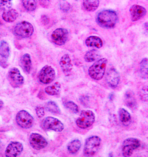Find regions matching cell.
<instances>
[{"label": "cell", "mask_w": 148, "mask_h": 157, "mask_svg": "<svg viewBox=\"0 0 148 157\" xmlns=\"http://www.w3.org/2000/svg\"><path fill=\"white\" fill-rule=\"evenodd\" d=\"M96 21L98 25L102 28L111 29L117 24L118 16L114 10H103L98 13Z\"/></svg>", "instance_id": "cell-1"}, {"label": "cell", "mask_w": 148, "mask_h": 157, "mask_svg": "<svg viewBox=\"0 0 148 157\" xmlns=\"http://www.w3.org/2000/svg\"><path fill=\"white\" fill-rule=\"evenodd\" d=\"M107 64V59L106 58H102L97 60L88 69V75L90 78L95 80H102L105 75Z\"/></svg>", "instance_id": "cell-2"}, {"label": "cell", "mask_w": 148, "mask_h": 157, "mask_svg": "<svg viewBox=\"0 0 148 157\" xmlns=\"http://www.w3.org/2000/svg\"><path fill=\"white\" fill-rule=\"evenodd\" d=\"M102 143V139L98 136H91L86 140L84 154L86 157L94 156L100 149Z\"/></svg>", "instance_id": "cell-3"}, {"label": "cell", "mask_w": 148, "mask_h": 157, "mask_svg": "<svg viewBox=\"0 0 148 157\" xmlns=\"http://www.w3.org/2000/svg\"><path fill=\"white\" fill-rule=\"evenodd\" d=\"M95 121V115L92 110H82L76 120V124L81 129H87L93 125Z\"/></svg>", "instance_id": "cell-4"}, {"label": "cell", "mask_w": 148, "mask_h": 157, "mask_svg": "<svg viewBox=\"0 0 148 157\" xmlns=\"http://www.w3.org/2000/svg\"><path fill=\"white\" fill-rule=\"evenodd\" d=\"M34 33V27L30 23L23 21L17 24L14 29V33L16 36L26 39L30 37Z\"/></svg>", "instance_id": "cell-5"}, {"label": "cell", "mask_w": 148, "mask_h": 157, "mask_svg": "<svg viewBox=\"0 0 148 157\" xmlns=\"http://www.w3.org/2000/svg\"><path fill=\"white\" fill-rule=\"evenodd\" d=\"M140 142L135 138H129L126 139L122 144V151L124 157H130L132 155L133 151L139 148Z\"/></svg>", "instance_id": "cell-6"}, {"label": "cell", "mask_w": 148, "mask_h": 157, "mask_svg": "<svg viewBox=\"0 0 148 157\" xmlns=\"http://www.w3.org/2000/svg\"><path fill=\"white\" fill-rule=\"evenodd\" d=\"M16 122L17 125L23 129H29L34 123V119L26 110L19 111L16 115Z\"/></svg>", "instance_id": "cell-7"}, {"label": "cell", "mask_w": 148, "mask_h": 157, "mask_svg": "<svg viewBox=\"0 0 148 157\" xmlns=\"http://www.w3.org/2000/svg\"><path fill=\"white\" fill-rule=\"evenodd\" d=\"M56 78V72L55 69L50 66H45L38 75V78L40 83L43 84H49L52 83Z\"/></svg>", "instance_id": "cell-8"}, {"label": "cell", "mask_w": 148, "mask_h": 157, "mask_svg": "<svg viewBox=\"0 0 148 157\" xmlns=\"http://www.w3.org/2000/svg\"><path fill=\"white\" fill-rule=\"evenodd\" d=\"M42 127L46 130H51L55 132H62L64 129V125L57 118L48 117L42 121Z\"/></svg>", "instance_id": "cell-9"}, {"label": "cell", "mask_w": 148, "mask_h": 157, "mask_svg": "<svg viewBox=\"0 0 148 157\" xmlns=\"http://www.w3.org/2000/svg\"><path fill=\"white\" fill-rule=\"evenodd\" d=\"M8 78L11 85L13 87L18 88L23 85L24 78L20 71L16 67H13L9 71Z\"/></svg>", "instance_id": "cell-10"}, {"label": "cell", "mask_w": 148, "mask_h": 157, "mask_svg": "<svg viewBox=\"0 0 148 157\" xmlns=\"http://www.w3.org/2000/svg\"><path fill=\"white\" fill-rule=\"evenodd\" d=\"M68 37V32L63 28H58L55 29L52 33L51 39L52 42L58 46L64 45Z\"/></svg>", "instance_id": "cell-11"}, {"label": "cell", "mask_w": 148, "mask_h": 157, "mask_svg": "<svg viewBox=\"0 0 148 157\" xmlns=\"http://www.w3.org/2000/svg\"><path fill=\"white\" fill-rule=\"evenodd\" d=\"M29 142L31 147L36 150H40L46 147L48 142L46 139L42 135L32 133L29 138Z\"/></svg>", "instance_id": "cell-12"}, {"label": "cell", "mask_w": 148, "mask_h": 157, "mask_svg": "<svg viewBox=\"0 0 148 157\" xmlns=\"http://www.w3.org/2000/svg\"><path fill=\"white\" fill-rule=\"evenodd\" d=\"M23 151V145L21 142L14 141L8 144L5 151L6 157H17Z\"/></svg>", "instance_id": "cell-13"}, {"label": "cell", "mask_w": 148, "mask_h": 157, "mask_svg": "<svg viewBox=\"0 0 148 157\" xmlns=\"http://www.w3.org/2000/svg\"><path fill=\"white\" fill-rule=\"evenodd\" d=\"M120 75L114 68H111L107 71L106 75V80L110 87L116 88L120 83Z\"/></svg>", "instance_id": "cell-14"}, {"label": "cell", "mask_w": 148, "mask_h": 157, "mask_svg": "<svg viewBox=\"0 0 148 157\" xmlns=\"http://www.w3.org/2000/svg\"><path fill=\"white\" fill-rule=\"evenodd\" d=\"M146 10L143 6L134 4L130 8V13L132 21H137L143 18L146 14Z\"/></svg>", "instance_id": "cell-15"}, {"label": "cell", "mask_w": 148, "mask_h": 157, "mask_svg": "<svg viewBox=\"0 0 148 157\" xmlns=\"http://www.w3.org/2000/svg\"><path fill=\"white\" fill-rule=\"evenodd\" d=\"M59 65L64 75L66 76H70L73 69V65L69 55L65 54L62 56L59 62Z\"/></svg>", "instance_id": "cell-16"}, {"label": "cell", "mask_w": 148, "mask_h": 157, "mask_svg": "<svg viewBox=\"0 0 148 157\" xmlns=\"http://www.w3.org/2000/svg\"><path fill=\"white\" fill-rule=\"evenodd\" d=\"M18 17V13L16 10L13 8H10L7 10L4 11L2 14V19L7 23L14 22V21H16Z\"/></svg>", "instance_id": "cell-17"}, {"label": "cell", "mask_w": 148, "mask_h": 157, "mask_svg": "<svg viewBox=\"0 0 148 157\" xmlns=\"http://www.w3.org/2000/svg\"><path fill=\"white\" fill-rule=\"evenodd\" d=\"M20 65L23 71L27 74L30 73L32 67L31 57L29 54L26 53L21 57Z\"/></svg>", "instance_id": "cell-18"}, {"label": "cell", "mask_w": 148, "mask_h": 157, "mask_svg": "<svg viewBox=\"0 0 148 157\" xmlns=\"http://www.w3.org/2000/svg\"><path fill=\"white\" fill-rule=\"evenodd\" d=\"M118 117L121 123L124 126H129L132 121L130 113L124 108H120L118 110Z\"/></svg>", "instance_id": "cell-19"}, {"label": "cell", "mask_w": 148, "mask_h": 157, "mask_svg": "<svg viewBox=\"0 0 148 157\" xmlns=\"http://www.w3.org/2000/svg\"><path fill=\"white\" fill-rule=\"evenodd\" d=\"M124 100H125V104L126 105V106H127L130 108L133 109L136 106V105H137L136 99L135 98L134 94L132 90H129L126 92Z\"/></svg>", "instance_id": "cell-20"}, {"label": "cell", "mask_w": 148, "mask_h": 157, "mask_svg": "<svg viewBox=\"0 0 148 157\" xmlns=\"http://www.w3.org/2000/svg\"><path fill=\"white\" fill-rule=\"evenodd\" d=\"M86 44L87 47H94L100 48L102 47L103 42L100 37L95 36H91L87 37L86 40Z\"/></svg>", "instance_id": "cell-21"}, {"label": "cell", "mask_w": 148, "mask_h": 157, "mask_svg": "<svg viewBox=\"0 0 148 157\" xmlns=\"http://www.w3.org/2000/svg\"><path fill=\"white\" fill-rule=\"evenodd\" d=\"M61 90V85L59 82H55L53 85L47 86L45 89V92L46 94L50 96L58 95Z\"/></svg>", "instance_id": "cell-22"}, {"label": "cell", "mask_w": 148, "mask_h": 157, "mask_svg": "<svg viewBox=\"0 0 148 157\" xmlns=\"http://www.w3.org/2000/svg\"><path fill=\"white\" fill-rule=\"evenodd\" d=\"M84 7L87 11L93 12L98 8L100 5L99 0H82Z\"/></svg>", "instance_id": "cell-23"}, {"label": "cell", "mask_w": 148, "mask_h": 157, "mask_svg": "<svg viewBox=\"0 0 148 157\" xmlns=\"http://www.w3.org/2000/svg\"><path fill=\"white\" fill-rule=\"evenodd\" d=\"M81 142L78 139H75L70 142L67 145V149L72 154L77 153L81 147Z\"/></svg>", "instance_id": "cell-24"}, {"label": "cell", "mask_w": 148, "mask_h": 157, "mask_svg": "<svg viewBox=\"0 0 148 157\" xmlns=\"http://www.w3.org/2000/svg\"><path fill=\"white\" fill-rule=\"evenodd\" d=\"M10 50L8 43L4 40L0 42V57L7 59L10 57Z\"/></svg>", "instance_id": "cell-25"}, {"label": "cell", "mask_w": 148, "mask_h": 157, "mask_svg": "<svg viewBox=\"0 0 148 157\" xmlns=\"http://www.w3.org/2000/svg\"><path fill=\"white\" fill-rule=\"evenodd\" d=\"M100 53L95 50H91L86 53V55L84 56V59L86 62H93L98 60L100 59Z\"/></svg>", "instance_id": "cell-26"}, {"label": "cell", "mask_w": 148, "mask_h": 157, "mask_svg": "<svg viewBox=\"0 0 148 157\" xmlns=\"http://www.w3.org/2000/svg\"><path fill=\"white\" fill-rule=\"evenodd\" d=\"M140 75L142 78L148 79V58H144L140 62Z\"/></svg>", "instance_id": "cell-27"}, {"label": "cell", "mask_w": 148, "mask_h": 157, "mask_svg": "<svg viewBox=\"0 0 148 157\" xmlns=\"http://www.w3.org/2000/svg\"><path fill=\"white\" fill-rule=\"evenodd\" d=\"M45 108L47 111L54 114H60L61 110L58 105L54 101H49L45 105Z\"/></svg>", "instance_id": "cell-28"}, {"label": "cell", "mask_w": 148, "mask_h": 157, "mask_svg": "<svg viewBox=\"0 0 148 157\" xmlns=\"http://www.w3.org/2000/svg\"><path fill=\"white\" fill-rule=\"evenodd\" d=\"M24 8L28 11H34L37 8L36 0H22Z\"/></svg>", "instance_id": "cell-29"}, {"label": "cell", "mask_w": 148, "mask_h": 157, "mask_svg": "<svg viewBox=\"0 0 148 157\" xmlns=\"http://www.w3.org/2000/svg\"><path fill=\"white\" fill-rule=\"evenodd\" d=\"M65 107L70 110L71 112L74 113H77L79 112V108L78 105L72 101H67L64 103Z\"/></svg>", "instance_id": "cell-30"}, {"label": "cell", "mask_w": 148, "mask_h": 157, "mask_svg": "<svg viewBox=\"0 0 148 157\" xmlns=\"http://www.w3.org/2000/svg\"><path fill=\"white\" fill-rule=\"evenodd\" d=\"M13 0H0V8L6 11L11 8Z\"/></svg>", "instance_id": "cell-31"}, {"label": "cell", "mask_w": 148, "mask_h": 157, "mask_svg": "<svg viewBox=\"0 0 148 157\" xmlns=\"http://www.w3.org/2000/svg\"><path fill=\"white\" fill-rule=\"evenodd\" d=\"M141 100L144 102H148V85L142 87L139 92Z\"/></svg>", "instance_id": "cell-32"}, {"label": "cell", "mask_w": 148, "mask_h": 157, "mask_svg": "<svg viewBox=\"0 0 148 157\" xmlns=\"http://www.w3.org/2000/svg\"><path fill=\"white\" fill-rule=\"evenodd\" d=\"M36 115L38 117V118H42L43 117H44L45 114V108L42 106H38L36 108Z\"/></svg>", "instance_id": "cell-33"}, {"label": "cell", "mask_w": 148, "mask_h": 157, "mask_svg": "<svg viewBox=\"0 0 148 157\" xmlns=\"http://www.w3.org/2000/svg\"><path fill=\"white\" fill-rule=\"evenodd\" d=\"M0 66L4 69L7 68L8 66V60L0 57Z\"/></svg>", "instance_id": "cell-34"}, {"label": "cell", "mask_w": 148, "mask_h": 157, "mask_svg": "<svg viewBox=\"0 0 148 157\" xmlns=\"http://www.w3.org/2000/svg\"><path fill=\"white\" fill-rule=\"evenodd\" d=\"M60 6H61V7H63V6L65 7L63 8V9L62 10H65V11H66L67 9H68V10H69V8H68V7H67V6H70V5H69V4H68L67 2H66L65 1H64L62 2V4H60Z\"/></svg>", "instance_id": "cell-35"}, {"label": "cell", "mask_w": 148, "mask_h": 157, "mask_svg": "<svg viewBox=\"0 0 148 157\" xmlns=\"http://www.w3.org/2000/svg\"><path fill=\"white\" fill-rule=\"evenodd\" d=\"M42 22L45 24H47L49 23V19L46 16H42Z\"/></svg>", "instance_id": "cell-36"}, {"label": "cell", "mask_w": 148, "mask_h": 157, "mask_svg": "<svg viewBox=\"0 0 148 157\" xmlns=\"http://www.w3.org/2000/svg\"><path fill=\"white\" fill-rule=\"evenodd\" d=\"M109 99L110 101H112L113 99L114 98V94H109Z\"/></svg>", "instance_id": "cell-37"}, {"label": "cell", "mask_w": 148, "mask_h": 157, "mask_svg": "<svg viewBox=\"0 0 148 157\" xmlns=\"http://www.w3.org/2000/svg\"><path fill=\"white\" fill-rule=\"evenodd\" d=\"M145 29L146 32H148V22H146L145 23Z\"/></svg>", "instance_id": "cell-38"}, {"label": "cell", "mask_w": 148, "mask_h": 157, "mask_svg": "<svg viewBox=\"0 0 148 157\" xmlns=\"http://www.w3.org/2000/svg\"><path fill=\"white\" fill-rule=\"evenodd\" d=\"M3 105H4V102H2L1 100H0V109L2 108Z\"/></svg>", "instance_id": "cell-39"}, {"label": "cell", "mask_w": 148, "mask_h": 157, "mask_svg": "<svg viewBox=\"0 0 148 157\" xmlns=\"http://www.w3.org/2000/svg\"><path fill=\"white\" fill-rule=\"evenodd\" d=\"M1 144H1V142L0 141V147H1Z\"/></svg>", "instance_id": "cell-40"}]
</instances>
